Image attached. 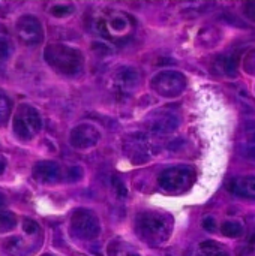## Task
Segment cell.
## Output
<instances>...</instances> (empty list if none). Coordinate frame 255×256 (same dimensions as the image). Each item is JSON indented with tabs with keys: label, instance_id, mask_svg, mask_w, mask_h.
I'll return each instance as SVG.
<instances>
[{
	"label": "cell",
	"instance_id": "26",
	"mask_svg": "<svg viewBox=\"0 0 255 256\" xmlns=\"http://www.w3.org/2000/svg\"><path fill=\"white\" fill-rule=\"evenodd\" d=\"M23 232L27 234L29 237H33V236H38V234L41 232V230H39V225H38L35 220H32V219H24V220H23Z\"/></svg>",
	"mask_w": 255,
	"mask_h": 256
},
{
	"label": "cell",
	"instance_id": "17",
	"mask_svg": "<svg viewBox=\"0 0 255 256\" xmlns=\"http://www.w3.org/2000/svg\"><path fill=\"white\" fill-rule=\"evenodd\" d=\"M14 42L9 32L0 24V62H6L14 54Z\"/></svg>",
	"mask_w": 255,
	"mask_h": 256
},
{
	"label": "cell",
	"instance_id": "8",
	"mask_svg": "<svg viewBox=\"0 0 255 256\" xmlns=\"http://www.w3.org/2000/svg\"><path fill=\"white\" fill-rule=\"evenodd\" d=\"M140 80L141 78H140V74L137 69L123 66L114 72V75L111 78V88H113L114 94H117L120 98H128L140 87Z\"/></svg>",
	"mask_w": 255,
	"mask_h": 256
},
{
	"label": "cell",
	"instance_id": "24",
	"mask_svg": "<svg viewBox=\"0 0 255 256\" xmlns=\"http://www.w3.org/2000/svg\"><path fill=\"white\" fill-rule=\"evenodd\" d=\"M74 10V6L72 4H68V3H56L51 6V15L57 16V18H63V16H68L71 15Z\"/></svg>",
	"mask_w": 255,
	"mask_h": 256
},
{
	"label": "cell",
	"instance_id": "18",
	"mask_svg": "<svg viewBox=\"0 0 255 256\" xmlns=\"http://www.w3.org/2000/svg\"><path fill=\"white\" fill-rule=\"evenodd\" d=\"M195 256H230L227 249L216 242H203Z\"/></svg>",
	"mask_w": 255,
	"mask_h": 256
},
{
	"label": "cell",
	"instance_id": "7",
	"mask_svg": "<svg viewBox=\"0 0 255 256\" xmlns=\"http://www.w3.org/2000/svg\"><path fill=\"white\" fill-rule=\"evenodd\" d=\"M71 232L81 240H95L101 232V224L95 213L80 208L71 218Z\"/></svg>",
	"mask_w": 255,
	"mask_h": 256
},
{
	"label": "cell",
	"instance_id": "3",
	"mask_svg": "<svg viewBox=\"0 0 255 256\" xmlns=\"http://www.w3.org/2000/svg\"><path fill=\"white\" fill-rule=\"evenodd\" d=\"M137 231L146 243L158 246L170 238L171 220L165 214L156 212H146L138 214L137 218Z\"/></svg>",
	"mask_w": 255,
	"mask_h": 256
},
{
	"label": "cell",
	"instance_id": "23",
	"mask_svg": "<svg viewBox=\"0 0 255 256\" xmlns=\"http://www.w3.org/2000/svg\"><path fill=\"white\" fill-rule=\"evenodd\" d=\"M107 255L108 256H140L135 252H131L125 249V246L119 242H111L107 248Z\"/></svg>",
	"mask_w": 255,
	"mask_h": 256
},
{
	"label": "cell",
	"instance_id": "16",
	"mask_svg": "<svg viewBox=\"0 0 255 256\" xmlns=\"http://www.w3.org/2000/svg\"><path fill=\"white\" fill-rule=\"evenodd\" d=\"M231 190H233V194H236L239 196L255 200V177L254 176H243V177L234 178L231 183Z\"/></svg>",
	"mask_w": 255,
	"mask_h": 256
},
{
	"label": "cell",
	"instance_id": "28",
	"mask_svg": "<svg viewBox=\"0 0 255 256\" xmlns=\"http://www.w3.org/2000/svg\"><path fill=\"white\" fill-rule=\"evenodd\" d=\"M203 226H204L207 231H213V230H215V222H213V219H212V218H207V219L203 222Z\"/></svg>",
	"mask_w": 255,
	"mask_h": 256
},
{
	"label": "cell",
	"instance_id": "20",
	"mask_svg": "<svg viewBox=\"0 0 255 256\" xmlns=\"http://www.w3.org/2000/svg\"><path fill=\"white\" fill-rule=\"evenodd\" d=\"M221 232L225 236V237H230V238H239L243 236V226L240 222H236V220H227L222 224L221 226Z\"/></svg>",
	"mask_w": 255,
	"mask_h": 256
},
{
	"label": "cell",
	"instance_id": "10",
	"mask_svg": "<svg viewBox=\"0 0 255 256\" xmlns=\"http://www.w3.org/2000/svg\"><path fill=\"white\" fill-rule=\"evenodd\" d=\"M101 140L99 130L90 123H81L71 130L69 142L77 150H89L95 147Z\"/></svg>",
	"mask_w": 255,
	"mask_h": 256
},
{
	"label": "cell",
	"instance_id": "9",
	"mask_svg": "<svg viewBox=\"0 0 255 256\" xmlns=\"http://www.w3.org/2000/svg\"><path fill=\"white\" fill-rule=\"evenodd\" d=\"M15 32L24 45H39L44 39V27L41 21L33 15H21L17 20Z\"/></svg>",
	"mask_w": 255,
	"mask_h": 256
},
{
	"label": "cell",
	"instance_id": "5",
	"mask_svg": "<svg viewBox=\"0 0 255 256\" xmlns=\"http://www.w3.org/2000/svg\"><path fill=\"white\" fill-rule=\"evenodd\" d=\"M194 171L189 166H171L164 170L158 177V184L162 190L170 194H180L194 183Z\"/></svg>",
	"mask_w": 255,
	"mask_h": 256
},
{
	"label": "cell",
	"instance_id": "11",
	"mask_svg": "<svg viewBox=\"0 0 255 256\" xmlns=\"http://www.w3.org/2000/svg\"><path fill=\"white\" fill-rule=\"evenodd\" d=\"M179 128V117L171 111H159L147 120V129L156 135H168Z\"/></svg>",
	"mask_w": 255,
	"mask_h": 256
},
{
	"label": "cell",
	"instance_id": "13",
	"mask_svg": "<svg viewBox=\"0 0 255 256\" xmlns=\"http://www.w3.org/2000/svg\"><path fill=\"white\" fill-rule=\"evenodd\" d=\"M33 177L39 183L53 184L60 180V166L51 160L39 162V164H36V166L33 170Z\"/></svg>",
	"mask_w": 255,
	"mask_h": 256
},
{
	"label": "cell",
	"instance_id": "12",
	"mask_svg": "<svg viewBox=\"0 0 255 256\" xmlns=\"http://www.w3.org/2000/svg\"><path fill=\"white\" fill-rule=\"evenodd\" d=\"M125 148L128 152L129 159L134 164H143L153 158V150L149 142V140L143 135H134L128 138V142L125 144Z\"/></svg>",
	"mask_w": 255,
	"mask_h": 256
},
{
	"label": "cell",
	"instance_id": "22",
	"mask_svg": "<svg viewBox=\"0 0 255 256\" xmlns=\"http://www.w3.org/2000/svg\"><path fill=\"white\" fill-rule=\"evenodd\" d=\"M12 112V102L8 96L0 93V128L6 126Z\"/></svg>",
	"mask_w": 255,
	"mask_h": 256
},
{
	"label": "cell",
	"instance_id": "27",
	"mask_svg": "<svg viewBox=\"0 0 255 256\" xmlns=\"http://www.w3.org/2000/svg\"><path fill=\"white\" fill-rule=\"evenodd\" d=\"M245 14H246L248 18L255 21V2H249V3L245 4Z\"/></svg>",
	"mask_w": 255,
	"mask_h": 256
},
{
	"label": "cell",
	"instance_id": "19",
	"mask_svg": "<svg viewBox=\"0 0 255 256\" xmlns=\"http://www.w3.org/2000/svg\"><path fill=\"white\" fill-rule=\"evenodd\" d=\"M3 249L9 255L21 256L24 249H26V243L23 242V238L20 236H14V237H9L3 242Z\"/></svg>",
	"mask_w": 255,
	"mask_h": 256
},
{
	"label": "cell",
	"instance_id": "30",
	"mask_svg": "<svg viewBox=\"0 0 255 256\" xmlns=\"http://www.w3.org/2000/svg\"><path fill=\"white\" fill-rule=\"evenodd\" d=\"M3 204H5V198H3V196L0 195V207H2Z\"/></svg>",
	"mask_w": 255,
	"mask_h": 256
},
{
	"label": "cell",
	"instance_id": "14",
	"mask_svg": "<svg viewBox=\"0 0 255 256\" xmlns=\"http://www.w3.org/2000/svg\"><path fill=\"white\" fill-rule=\"evenodd\" d=\"M240 153L245 159L255 162V122L243 124V140L240 142Z\"/></svg>",
	"mask_w": 255,
	"mask_h": 256
},
{
	"label": "cell",
	"instance_id": "15",
	"mask_svg": "<svg viewBox=\"0 0 255 256\" xmlns=\"http://www.w3.org/2000/svg\"><path fill=\"white\" fill-rule=\"evenodd\" d=\"M213 69L219 75L236 76L237 75V54L228 52V54L219 56L213 63Z\"/></svg>",
	"mask_w": 255,
	"mask_h": 256
},
{
	"label": "cell",
	"instance_id": "21",
	"mask_svg": "<svg viewBox=\"0 0 255 256\" xmlns=\"http://www.w3.org/2000/svg\"><path fill=\"white\" fill-rule=\"evenodd\" d=\"M18 224V219L11 212H0V234H6L12 230H15Z\"/></svg>",
	"mask_w": 255,
	"mask_h": 256
},
{
	"label": "cell",
	"instance_id": "1",
	"mask_svg": "<svg viewBox=\"0 0 255 256\" xmlns=\"http://www.w3.org/2000/svg\"><path fill=\"white\" fill-rule=\"evenodd\" d=\"M44 58L51 69L62 75L74 76L83 72L84 69V56L83 52L66 44H50L44 51Z\"/></svg>",
	"mask_w": 255,
	"mask_h": 256
},
{
	"label": "cell",
	"instance_id": "25",
	"mask_svg": "<svg viewBox=\"0 0 255 256\" xmlns=\"http://www.w3.org/2000/svg\"><path fill=\"white\" fill-rule=\"evenodd\" d=\"M242 62H243V69H245V72L255 76V48L249 50V51L246 52V56L243 57Z\"/></svg>",
	"mask_w": 255,
	"mask_h": 256
},
{
	"label": "cell",
	"instance_id": "6",
	"mask_svg": "<svg viewBox=\"0 0 255 256\" xmlns=\"http://www.w3.org/2000/svg\"><path fill=\"white\" fill-rule=\"evenodd\" d=\"M186 84L185 75L177 70H162L150 80V87L162 98L180 96L185 92Z\"/></svg>",
	"mask_w": 255,
	"mask_h": 256
},
{
	"label": "cell",
	"instance_id": "2",
	"mask_svg": "<svg viewBox=\"0 0 255 256\" xmlns=\"http://www.w3.org/2000/svg\"><path fill=\"white\" fill-rule=\"evenodd\" d=\"M96 32L113 42H125L135 32V21L122 10H105L95 21Z\"/></svg>",
	"mask_w": 255,
	"mask_h": 256
},
{
	"label": "cell",
	"instance_id": "29",
	"mask_svg": "<svg viewBox=\"0 0 255 256\" xmlns=\"http://www.w3.org/2000/svg\"><path fill=\"white\" fill-rule=\"evenodd\" d=\"M6 168H8V162H6V159L0 154V176L6 171Z\"/></svg>",
	"mask_w": 255,
	"mask_h": 256
},
{
	"label": "cell",
	"instance_id": "4",
	"mask_svg": "<svg viewBox=\"0 0 255 256\" xmlns=\"http://www.w3.org/2000/svg\"><path fill=\"white\" fill-rule=\"evenodd\" d=\"M12 128L18 140L32 141L42 129V117L33 105L21 104L15 110Z\"/></svg>",
	"mask_w": 255,
	"mask_h": 256
}]
</instances>
